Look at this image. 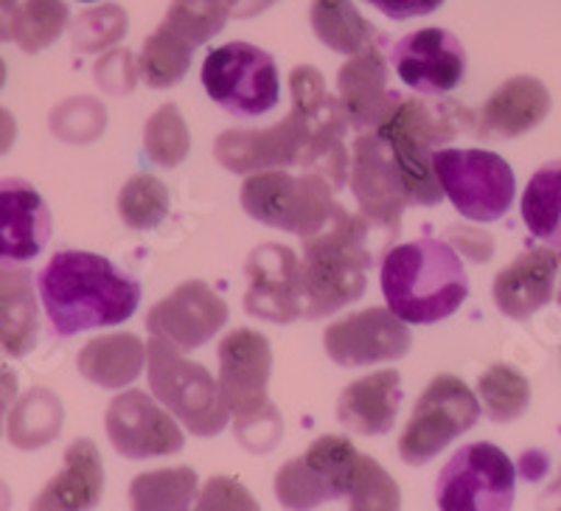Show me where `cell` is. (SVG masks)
Listing matches in <instances>:
<instances>
[{"label":"cell","mask_w":561,"mask_h":511,"mask_svg":"<svg viewBox=\"0 0 561 511\" xmlns=\"http://www.w3.org/2000/svg\"><path fill=\"white\" fill-rule=\"evenodd\" d=\"M348 185L359 203V212L385 234H399V219L410 205L402 172L388 141L377 129L363 133L354 141L348 163Z\"/></svg>","instance_id":"cell-14"},{"label":"cell","mask_w":561,"mask_h":511,"mask_svg":"<svg viewBox=\"0 0 561 511\" xmlns=\"http://www.w3.org/2000/svg\"><path fill=\"white\" fill-rule=\"evenodd\" d=\"M390 63L399 79L421 96L453 93L466 73L463 43L438 26L419 29L399 39L390 52Z\"/></svg>","instance_id":"cell-17"},{"label":"cell","mask_w":561,"mask_h":511,"mask_svg":"<svg viewBox=\"0 0 561 511\" xmlns=\"http://www.w3.org/2000/svg\"><path fill=\"white\" fill-rule=\"evenodd\" d=\"M147 365V345L138 334L118 332L90 340L77 357V368L88 383L99 388H127L140 377Z\"/></svg>","instance_id":"cell-27"},{"label":"cell","mask_w":561,"mask_h":511,"mask_svg":"<svg viewBox=\"0 0 561 511\" xmlns=\"http://www.w3.org/2000/svg\"><path fill=\"white\" fill-rule=\"evenodd\" d=\"M545 467H548V461H545L542 455H539V453H525V458H523V469H525V473H528V478H530V480L542 478Z\"/></svg>","instance_id":"cell-49"},{"label":"cell","mask_w":561,"mask_h":511,"mask_svg":"<svg viewBox=\"0 0 561 511\" xmlns=\"http://www.w3.org/2000/svg\"><path fill=\"white\" fill-rule=\"evenodd\" d=\"M273 3H278V0H230V14L239 20H250L255 14L267 12Z\"/></svg>","instance_id":"cell-46"},{"label":"cell","mask_w":561,"mask_h":511,"mask_svg":"<svg viewBox=\"0 0 561 511\" xmlns=\"http://www.w3.org/2000/svg\"><path fill=\"white\" fill-rule=\"evenodd\" d=\"M194 45L185 43L174 32H169L163 23L144 39L138 57V77L149 84V88H174L183 82V77L192 68Z\"/></svg>","instance_id":"cell-31"},{"label":"cell","mask_w":561,"mask_h":511,"mask_svg":"<svg viewBox=\"0 0 561 511\" xmlns=\"http://www.w3.org/2000/svg\"><path fill=\"white\" fill-rule=\"evenodd\" d=\"M460 115L463 110L453 104H430L413 96L396 104L393 113L377 127L399 163L410 205H438L444 200L433 155L458 133Z\"/></svg>","instance_id":"cell-6"},{"label":"cell","mask_w":561,"mask_h":511,"mask_svg":"<svg viewBox=\"0 0 561 511\" xmlns=\"http://www.w3.org/2000/svg\"><path fill=\"white\" fill-rule=\"evenodd\" d=\"M51 332L73 338L88 329L124 323L140 304V284L110 259L88 250H62L37 279Z\"/></svg>","instance_id":"cell-2"},{"label":"cell","mask_w":561,"mask_h":511,"mask_svg":"<svg viewBox=\"0 0 561 511\" xmlns=\"http://www.w3.org/2000/svg\"><path fill=\"white\" fill-rule=\"evenodd\" d=\"M82 3H93V0H82Z\"/></svg>","instance_id":"cell-51"},{"label":"cell","mask_w":561,"mask_h":511,"mask_svg":"<svg viewBox=\"0 0 561 511\" xmlns=\"http://www.w3.org/2000/svg\"><path fill=\"white\" fill-rule=\"evenodd\" d=\"M18 0H0V43L14 39V20H18Z\"/></svg>","instance_id":"cell-47"},{"label":"cell","mask_w":561,"mask_h":511,"mask_svg":"<svg viewBox=\"0 0 561 511\" xmlns=\"http://www.w3.org/2000/svg\"><path fill=\"white\" fill-rule=\"evenodd\" d=\"M379 282L390 313L415 327L447 320L469 298V275L460 253L435 237L390 248Z\"/></svg>","instance_id":"cell-3"},{"label":"cell","mask_w":561,"mask_h":511,"mask_svg":"<svg viewBox=\"0 0 561 511\" xmlns=\"http://www.w3.org/2000/svg\"><path fill=\"white\" fill-rule=\"evenodd\" d=\"M228 18L230 0H172L163 26L197 48L222 32Z\"/></svg>","instance_id":"cell-37"},{"label":"cell","mask_w":561,"mask_h":511,"mask_svg":"<svg viewBox=\"0 0 561 511\" xmlns=\"http://www.w3.org/2000/svg\"><path fill=\"white\" fill-rule=\"evenodd\" d=\"M517 495V469L494 444H466L444 464L435 503L444 511H508Z\"/></svg>","instance_id":"cell-11"},{"label":"cell","mask_w":561,"mask_h":511,"mask_svg":"<svg viewBox=\"0 0 561 511\" xmlns=\"http://www.w3.org/2000/svg\"><path fill=\"white\" fill-rule=\"evenodd\" d=\"M550 104L553 102H550L548 88L539 79L514 77L491 93L480 122L489 135L517 138V135L530 133L548 118Z\"/></svg>","instance_id":"cell-26"},{"label":"cell","mask_w":561,"mask_h":511,"mask_svg":"<svg viewBox=\"0 0 561 511\" xmlns=\"http://www.w3.org/2000/svg\"><path fill=\"white\" fill-rule=\"evenodd\" d=\"M104 492V467L96 444L77 439L65 450V467L45 486L32 509L37 511H79L96 506Z\"/></svg>","instance_id":"cell-24"},{"label":"cell","mask_w":561,"mask_h":511,"mask_svg":"<svg viewBox=\"0 0 561 511\" xmlns=\"http://www.w3.org/2000/svg\"><path fill=\"white\" fill-rule=\"evenodd\" d=\"M129 500L140 511H180L197 500V473L188 467L144 473L129 486Z\"/></svg>","instance_id":"cell-32"},{"label":"cell","mask_w":561,"mask_h":511,"mask_svg":"<svg viewBox=\"0 0 561 511\" xmlns=\"http://www.w3.org/2000/svg\"><path fill=\"white\" fill-rule=\"evenodd\" d=\"M104 424L113 447L133 461L180 453L185 444L174 416L138 388L124 390L110 402Z\"/></svg>","instance_id":"cell-16"},{"label":"cell","mask_w":561,"mask_h":511,"mask_svg":"<svg viewBox=\"0 0 561 511\" xmlns=\"http://www.w3.org/2000/svg\"><path fill=\"white\" fill-rule=\"evenodd\" d=\"M144 149L149 160L160 169H174L188 158L192 133L185 127V118L178 104H163L144 127Z\"/></svg>","instance_id":"cell-36"},{"label":"cell","mask_w":561,"mask_h":511,"mask_svg":"<svg viewBox=\"0 0 561 511\" xmlns=\"http://www.w3.org/2000/svg\"><path fill=\"white\" fill-rule=\"evenodd\" d=\"M219 388L230 413L237 416V435L253 453L275 447L284 433L278 413L267 399L273 352L255 329H233L219 343Z\"/></svg>","instance_id":"cell-5"},{"label":"cell","mask_w":561,"mask_h":511,"mask_svg":"<svg viewBox=\"0 0 561 511\" xmlns=\"http://www.w3.org/2000/svg\"><path fill=\"white\" fill-rule=\"evenodd\" d=\"M62 424L65 410L57 394L48 388H32L14 399L7 435L18 450H39L62 433Z\"/></svg>","instance_id":"cell-28"},{"label":"cell","mask_w":561,"mask_h":511,"mask_svg":"<svg viewBox=\"0 0 561 511\" xmlns=\"http://www.w3.org/2000/svg\"><path fill=\"white\" fill-rule=\"evenodd\" d=\"M18 399V374L7 363H0V433H3V419L12 410Z\"/></svg>","instance_id":"cell-45"},{"label":"cell","mask_w":561,"mask_h":511,"mask_svg":"<svg viewBox=\"0 0 561 511\" xmlns=\"http://www.w3.org/2000/svg\"><path fill=\"white\" fill-rule=\"evenodd\" d=\"M480 419V402L460 377L440 374L415 402L408 428L399 439V455L410 467L433 461L449 441L472 430Z\"/></svg>","instance_id":"cell-12"},{"label":"cell","mask_w":561,"mask_h":511,"mask_svg":"<svg viewBox=\"0 0 561 511\" xmlns=\"http://www.w3.org/2000/svg\"><path fill=\"white\" fill-rule=\"evenodd\" d=\"M147 374L152 394L185 430L199 439L222 433L230 408L222 397L219 379H214L199 363L185 360L167 340L152 338L147 345Z\"/></svg>","instance_id":"cell-8"},{"label":"cell","mask_w":561,"mask_h":511,"mask_svg":"<svg viewBox=\"0 0 561 511\" xmlns=\"http://www.w3.org/2000/svg\"><path fill=\"white\" fill-rule=\"evenodd\" d=\"M172 197L154 174H135L118 192V217L133 230H152L169 217Z\"/></svg>","instance_id":"cell-34"},{"label":"cell","mask_w":561,"mask_h":511,"mask_svg":"<svg viewBox=\"0 0 561 511\" xmlns=\"http://www.w3.org/2000/svg\"><path fill=\"white\" fill-rule=\"evenodd\" d=\"M96 84L107 90L110 96H124L138 82V65L133 63L129 52H110L96 63Z\"/></svg>","instance_id":"cell-41"},{"label":"cell","mask_w":561,"mask_h":511,"mask_svg":"<svg viewBox=\"0 0 561 511\" xmlns=\"http://www.w3.org/2000/svg\"><path fill=\"white\" fill-rule=\"evenodd\" d=\"M228 323V304L205 282H185L158 300L147 313L152 338L167 340L178 352H192L208 343Z\"/></svg>","instance_id":"cell-18"},{"label":"cell","mask_w":561,"mask_h":511,"mask_svg":"<svg viewBox=\"0 0 561 511\" xmlns=\"http://www.w3.org/2000/svg\"><path fill=\"white\" fill-rule=\"evenodd\" d=\"M365 3L379 9L390 20H410L435 12L444 0H365Z\"/></svg>","instance_id":"cell-43"},{"label":"cell","mask_w":561,"mask_h":511,"mask_svg":"<svg viewBox=\"0 0 561 511\" xmlns=\"http://www.w3.org/2000/svg\"><path fill=\"white\" fill-rule=\"evenodd\" d=\"M337 90L345 122L357 129H377L402 102V93L388 84V63L379 43L351 54L337 73Z\"/></svg>","instance_id":"cell-21"},{"label":"cell","mask_w":561,"mask_h":511,"mask_svg":"<svg viewBox=\"0 0 561 511\" xmlns=\"http://www.w3.org/2000/svg\"><path fill=\"white\" fill-rule=\"evenodd\" d=\"M410 343L413 338L408 323L385 307H370L334 320L323 332L325 354L343 368L402 360L410 352Z\"/></svg>","instance_id":"cell-15"},{"label":"cell","mask_w":561,"mask_h":511,"mask_svg":"<svg viewBox=\"0 0 561 511\" xmlns=\"http://www.w3.org/2000/svg\"><path fill=\"white\" fill-rule=\"evenodd\" d=\"M561 270L559 248H534L519 253L494 279V304L511 320H528L550 304L556 275Z\"/></svg>","instance_id":"cell-22"},{"label":"cell","mask_w":561,"mask_h":511,"mask_svg":"<svg viewBox=\"0 0 561 511\" xmlns=\"http://www.w3.org/2000/svg\"><path fill=\"white\" fill-rule=\"evenodd\" d=\"M197 509H255V503L248 489H242L237 480L219 475V478H214L205 486V492L197 500Z\"/></svg>","instance_id":"cell-42"},{"label":"cell","mask_w":561,"mask_h":511,"mask_svg":"<svg viewBox=\"0 0 561 511\" xmlns=\"http://www.w3.org/2000/svg\"><path fill=\"white\" fill-rule=\"evenodd\" d=\"M39 318L34 273L14 262H0V352L26 357L37 345Z\"/></svg>","instance_id":"cell-25"},{"label":"cell","mask_w":561,"mask_h":511,"mask_svg":"<svg viewBox=\"0 0 561 511\" xmlns=\"http://www.w3.org/2000/svg\"><path fill=\"white\" fill-rule=\"evenodd\" d=\"M107 127V110L90 96H73L54 107L51 133L65 144H90Z\"/></svg>","instance_id":"cell-39"},{"label":"cell","mask_w":561,"mask_h":511,"mask_svg":"<svg viewBox=\"0 0 561 511\" xmlns=\"http://www.w3.org/2000/svg\"><path fill=\"white\" fill-rule=\"evenodd\" d=\"M374 225L363 214L340 208L320 230L304 237L300 259V318L334 315L363 298L368 268L374 264L370 234Z\"/></svg>","instance_id":"cell-4"},{"label":"cell","mask_w":561,"mask_h":511,"mask_svg":"<svg viewBox=\"0 0 561 511\" xmlns=\"http://www.w3.org/2000/svg\"><path fill=\"white\" fill-rule=\"evenodd\" d=\"M3 84H7V63L0 59V90H3Z\"/></svg>","instance_id":"cell-50"},{"label":"cell","mask_w":561,"mask_h":511,"mask_svg":"<svg viewBox=\"0 0 561 511\" xmlns=\"http://www.w3.org/2000/svg\"><path fill=\"white\" fill-rule=\"evenodd\" d=\"M449 230H453L449 237H453L455 250L466 253L469 259H474V262H489L494 242H491V237H485L483 230H474V228H449Z\"/></svg>","instance_id":"cell-44"},{"label":"cell","mask_w":561,"mask_h":511,"mask_svg":"<svg viewBox=\"0 0 561 511\" xmlns=\"http://www.w3.org/2000/svg\"><path fill=\"white\" fill-rule=\"evenodd\" d=\"M478 394L483 399L485 416L500 424L519 419L530 405L528 379L511 365H491L485 374H480Z\"/></svg>","instance_id":"cell-33"},{"label":"cell","mask_w":561,"mask_h":511,"mask_svg":"<svg viewBox=\"0 0 561 511\" xmlns=\"http://www.w3.org/2000/svg\"><path fill=\"white\" fill-rule=\"evenodd\" d=\"M438 183L463 217L494 223L505 217L517 194L514 169L489 149L440 147L433 155Z\"/></svg>","instance_id":"cell-9"},{"label":"cell","mask_w":561,"mask_h":511,"mask_svg":"<svg viewBox=\"0 0 561 511\" xmlns=\"http://www.w3.org/2000/svg\"><path fill=\"white\" fill-rule=\"evenodd\" d=\"M402 506V492L396 480L377 461L359 453L357 473L348 489V509L354 511H393Z\"/></svg>","instance_id":"cell-38"},{"label":"cell","mask_w":561,"mask_h":511,"mask_svg":"<svg viewBox=\"0 0 561 511\" xmlns=\"http://www.w3.org/2000/svg\"><path fill=\"white\" fill-rule=\"evenodd\" d=\"M51 208L28 180H0V262H32L51 239Z\"/></svg>","instance_id":"cell-20"},{"label":"cell","mask_w":561,"mask_h":511,"mask_svg":"<svg viewBox=\"0 0 561 511\" xmlns=\"http://www.w3.org/2000/svg\"><path fill=\"white\" fill-rule=\"evenodd\" d=\"M332 180L318 172L293 174L289 169H262L242 185V208L270 228L298 234L300 239L323 228L343 205L334 200Z\"/></svg>","instance_id":"cell-7"},{"label":"cell","mask_w":561,"mask_h":511,"mask_svg":"<svg viewBox=\"0 0 561 511\" xmlns=\"http://www.w3.org/2000/svg\"><path fill=\"white\" fill-rule=\"evenodd\" d=\"M18 141V122L7 107H0V155H7Z\"/></svg>","instance_id":"cell-48"},{"label":"cell","mask_w":561,"mask_h":511,"mask_svg":"<svg viewBox=\"0 0 561 511\" xmlns=\"http://www.w3.org/2000/svg\"><path fill=\"white\" fill-rule=\"evenodd\" d=\"M359 453L348 439L323 435L275 475V495L287 509H318L329 500L348 498Z\"/></svg>","instance_id":"cell-13"},{"label":"cell","mask_w":561,"mask_h":511,"mask_svg":"<svg viewBox=\"0 0 561 511\" xmlns=\"http://www.w3.org/2000/svg\"><path fill=\"white\" fill-rule=\"evenodd\" d=\"M293 110L284 122L264 129H225L214 155L228 172L253 174L262 169L304 167L332 180L334 189L348 183L343 107L325 90L312 65H298L289 77Z\"/></svg>","instance_id":"cell-1"},{"label":"cell","mask_w":561,"mask_h":511,"mask_svg":"<svg viewBox=\"0 0 561 511\" xmlns=\"http://www.w3.org/2000/svg\"><path fill=\"white\" fill-rule=\"evenodd\" d=\"M127 12L115 3L90 9L73 26V48H79L82 54L104 52L127 34Z\"/></svg>","instance_id":"cell-40"},{"label":"cell","mask_w":561,"mask_h":511,"mask_svg":"<svg viewBox=\"0 0 561 511\" xmlns=\"http://www.w3.org/2000/svg\"><path fill=\"white\" fill-rule=\"evenodd\" d=\"M523 219L530 237L561 248V160L545 163L528 180L523 194Z\"/></svg>","instance_id":"cell-30"},{"label":"cell","mask_w":561,"mask_h":511,"mask_svg":"<svg viewBox=\"0 0 561 511\" xmlns=\"http://www.w3.org/2000/svg\"><path fill=\"white\" fill-rule=\"evenodd\" d=\"M559 304H561V289H559Z\"/></svg>","instance_id":"cell-52"},{"label":"cell","mask_w":561,"mask_h":511,"mask_svg":"<svg viewBox=\"0 0 561 511\" xmlns=\"http://www.w3.org/2000/svg\"><path fill=\"white\" fill-rule=\"evenodd\" d=\"M399 405H402V374L396 368H385L351 383L340 394L337 419L351 433L385 435L393 430Z\"/></svg>","instance_id":"cell-23"},{"label":"cell","mask_w":561,"mask_h":511,"mask_svg":"<svg viewBox=\"0 0 561 511\" xmlns=\"http://www.w3.org/2000/svg\"><path fill=\"white\" fill-rule=\"evenodd\" d=\"M248 293L244 309L270 323H293L300 318V259L287 245L264 242L244 262Z\"/></svg>","instance_id":"cell-19"},{"label":"cell","mask_w":561,"mask_h":511,"mask_svg":"<svg viewBox=\"0 0 561 511\" xmlns=\"http://www.w3.org/2000/svg\"><path fill=\"white\" fill-rule=\"evenodd\" d=\"M203 88L210 102L239 118L270 113L280 99L275 59L250 43L214 48L203 63Z\"/></svg>","instance_id":"cell-10"},{"label":"cell","mask_w":561,"mask_h":511,"mask_svg":"<svg viewBox=\"0 0 561 511\" xmlns=\"http://www.w3.org/2000/svg\"><path fill=\"white\" fill-rule=\"evenodd\" d=\"M309 20L320 43L345 57L379 43V32L357 12L351 0H312Z\"/></svg>","instance_id":"cell-29"},{"label":"cell","mask_w":561,"mask_h":511,"mask_svg":"<svg viewBox=\"0 0 561 511\" xmlns=\"http://www.w3.org/2000/svg\"><path fill=\"white\" fill-rule=\"evenodd\" d=\"M70 12L65 0H26L14 20V43L26 54L45 52L68 29Z\"/></svg>","instance_id":"cell-35"}]
</instances>
